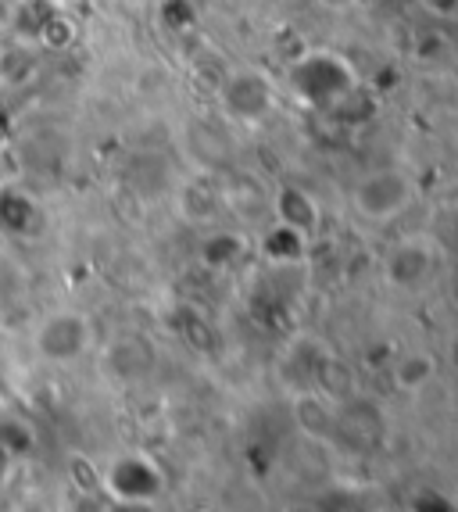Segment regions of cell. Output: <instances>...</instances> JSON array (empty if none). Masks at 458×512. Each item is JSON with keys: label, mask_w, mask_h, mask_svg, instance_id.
I'll return each instance as SVG.
<instances>
[{"label": "cell", "mask_w": 458, "mask_h": 512, "mask_svg": "<svg viewBox=\"0 0 458 512\" xmlns=\"http://www.w3.org/2000/svg\"><path fill=\"white\" fill-rule=\"evenodd\" d=\"M290 86L315 108H333L351 90V69L330 54H312L290 69Z\"/></svg>", "instance_id": "6da1fadb"}, {"label": "cell", "mask_w": 458, "mask_h": 512, "mask_svg": "<svg viewBox=\"0 0 458 512\" xmlns=\"http://www.w3.org/2000/svg\"><path fill=\"white\" fill-rule=\"evenodd\" d=\"M412 201V180L401 169H380L355 187V208L365 219H394Z\"/></svg>", "instance_id": "7a4b0ae2"}, {"label": "cell", "mask_w": 458, "mask_h": 512, "mask_svg": "<svg viewBox=\"0 0 458 512\" xmlns=\"http://www.w3.org/2000/svg\"><path fill=\"white\" fill-rule=\"evenodd\" d=\"M90 348V323L76 312H54L36 330V351L47 362H72Z\"/></svg>", "instance_id": "3957f363"}, {"label": "cell", "mask_w": 458, "mask_h": 512, "mask_svg": "<svg viewBox=\"0 0 458 512\" xmlns=\"http://www.w3.org/2000/svg\"><path fill=\"white\" fill-rule=\"evenodd\" d=\"M222 104L233 119L255 122L258 115L272 108V90L255 72H240V76H229L226 86H222Z\"/></svg>", "instance_id": "277c9868"}, {"label": "cell", "mask_w": 458, "mask_h": 512, "mask_svg": "<svg viewBox=\"0 0 458 512\" xmlns=\"http://www.w3.org/2000/svg\"><path fill=\"white\" fill-rule=\"evenodd\" d=\"M280 222L297 233H308L315 222H319V208L312 205V197H308L305 190L290 187L280 194Z\"/></svg>", "instance_id": "5b68a950"}, {"label": "cell", "mask_w": 458, "mask_h": 512, "mask_svg": "<svg viewBox=\"0 0 458 512\" xmlns=\"http://www.w3.org/2000/svg\"><path fill=\"white\" fill-rule=\"evenodd\" d=\"M387 273H391V280L401 283V287H412V283H419L430 273V255H426L423 248H416V244H405V248L394 251Z\"/></svg>", "instance_id": "8992f818"}, {"label": "cell", "mask_w": 458, "mask_h": 512, "mask_svg": "<svg viewBox=\"0 0 458 512\" xmlns=\"http://www.w3.org/2000/svg\"><path fill=\"white\" fill-rule=\"evenodd\" d=\"M430 376H433V359H426V355H405V359L394 366V380H398V387H405V391H419Z\"/></svg>", "instance_id": "52a82bcc"}, {"label": "cell", "mask_w": 458, "mask_h": 512, "mask_svg": "<svg viewBox=\"0 0 458 512\" xmlns=\"http://www.w3.org/2000/svg\"><path fill=\"white\" fill-rule=\"evenodd\" d=\"M265 251H269L272 258H301V251H305V233L290 230V226H276V230L265 237Z\"/></svg>", "instance_id": "ba28073f"}, {"label": "cell", "mask_w": 458, "mask_h": 512, "mask_svg": "<svg viewBox=\"0 0 458 512\" xmlns=\"http://www.w3.org/2000/svg\"><path fill=\"white\" fill-rule=\"evenodd\" d=\"M323 4H330V8H340V4H348V0H323Z\"/></svg>", "instance_id": "9c48e42d"}]
</instances>
